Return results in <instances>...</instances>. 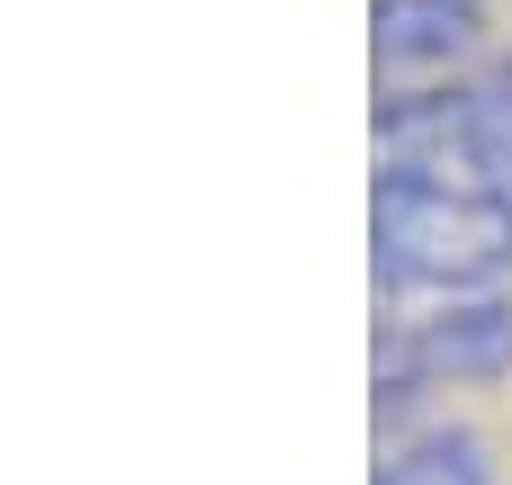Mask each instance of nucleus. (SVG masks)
I'll list each match as a JSON object with an SVG mask.
<instances>
[{
	"label": "nucleus",
	"instance_id": "f257e3e1",
	"mask_svg": "<svg viewBox=\"0 0 512 485\" xmlns=\"http://www.w3.org/2000/svg\"><path fill=\"white\" fill-rule=\"evenodd\" d=\"M369 243L396 297H486L512 279V189H468L387 162L369 198Z\"/></svg>",
	"mask_w": 512,
	"mask_h": 485
},
{
	"label": "nucleus",
	"instance_id": "f03ea898",
	"mask_svg": "<svg viewBox=\"0 0 512 485\" xmlns=\"http://www.w3.org/2000/svg\"><path fill=\"white\" fill-rule=\"evenodd\" d=\"M378 153L432 180L512 189V63H477L441 90L387 99L378 108Z\"/></svg>",
	"mask_w": 512,
	"mask_h": 485
},
{
	"label": "nucleus",
	"instance_id": "7ed1b4c3",
	"mask_svg": "<svg viewBox=\"0 0 512 485\" xmlns=\"http://www.w3.org/2000/svg\"><path fill=\"white\" fill-rule=\"evenodd\" d=\"M512 369V306L504 297H441L432 315H396L378 342V387L387 405L423 387H477Z\"/></svg>",
	"mask_w": 512,
	"mask_h": 485
},
{
	"label": "nucleus",
	"instance_id": "20e7f679",
	"mask_svg": "<svg viewBox=\"0 0 512 485\" xmlns=\"http://www.w3.org/2000/svg\"><path fill=\"white\" fill-rule=\"evenodd\" d=\"M477 54H486V9H477V0H378V9H369L378 108L477 72Z\"/></svg>",
	"mask_w": 512,
	"mask_h": 485
},
{
	"label": "nucleus",
	"instance_id": "39448f33",
	"mask_svg": "<svg viewBox=\"0 0 512 485\" xmlns=\"http://www.w3.org/2000/svg\"><path fill=\"white\" fill-rule=\"evenodd\" d=\"M378 485H495V468H486V441L477 432H414L378 468Z\"/></svg>",
	"mask_w": 512,
	"mask_h": 485
}]
</instances>
